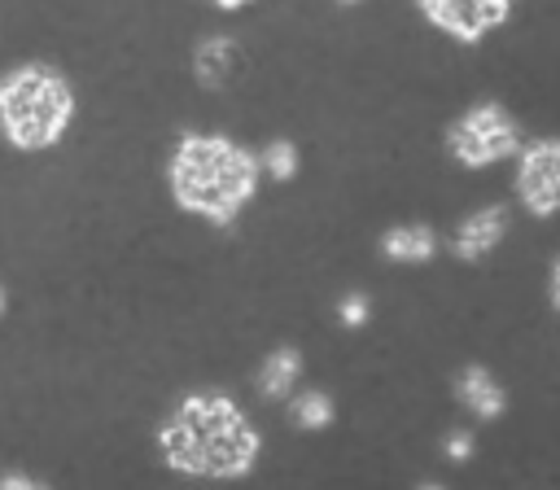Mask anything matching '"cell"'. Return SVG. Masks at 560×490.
I'll return each mask as SVG.
<instances>
[{"label":"cell","instance_id":"6da1fadb","mask_svg":"<svg viewBox=\"0 0 560 490\" xmlns=\"http://www.w3.org/2000/svg\"><path fill=\"white\" fill-rule=\"evenodd\" d=\"M162 455L179 472L241 477L258 455V433L245 424L236 402L197 394L162 424Z\"/></svg>","mask_w":560,"mask_h":490},{"label":"cell","instance_id":"7a4b0ae2","mask_svg":"<svg viewBox=\"0 0 560 490\" xmlns=\"http://www.w3.org/2000/svg\"><path fill=\"white\" fill-rule=\"evenodd\" d=\"M258 162L223 136H188L171 162V188L184 210L228 223L254 192Z\"/></svg>","mask_w":560,"mask_h":490},{"label":"cell","instance_id":"3957f363","mask_svg":"<svg viewBox=\"0 0 560 490\" xmlns=\"http://www.w3.org/2000/svg\"><path fill=\"white\" fill-rule=\"evenodd\" d=\"M74 114L66 79L48 66H22L0 79V127L18 149H44L61 140Z\"/></svg>","mask_w":560,"mask_h":490},{"label":"cell","instance_id":"277c9868","mask_svg":"<svg viewBox=\"0 0 560 490\" xmlns=\"http://www.w3.org/2000/svg\"><path fill=\"white\" fill-rule=\"evenodd\" d=\"M446 149H451V158L459 166H490V162H499V158L521 149V131L494 101H481L464 118L451 122Z\"/></svg>","mask_w":560,"mask_h":490},{"label":"cell","instance_id":"5b68a950","mask_svg":"<svg viewBox=\"0 0 560 490\" xmlns=\"http://www.w3.org/2000/svg\"><path fill=\"white\" fill-rule=\"evenodd\" d=\"M516 192L534 214H556L560 210V140H538L521 158Z\"/></svg>","mask_w":560,"mask_h":490},{"label":"cell","instance_id":"8992f818","mask_svg":"<svg viewBox=\"0 0 560 490\" xmlns=\"http://www.w3.org/2000/svg\"><path fill=\"white\" fill-rule=\"evenodd\" d=\"M429 22L459 39H481V31L499 26L512 13V0H420Z\"/></svg>","mask_w":560,"mask_h":490},{"label":"cell","instance_id":"52a82bcc","mask_svg":"<svg viewBox=\"0 0 560 490\" xmlns=\"http://www.w3.org/2000/svg\"><path fill=\"white\" fill-rule=\"evenodd\" d=\"M503 232H508V210H503V206H486V210H472V214L455 228L451 249H455L459 258L477 262V258H486V254L503 241Z\"/></svg>","mask_w":560,"mask_h":490},{"label":"cell","instance_id":"ba28073f","mask_svg":"<svg viewBox=\"0 0 560 490\" xmlns=\"http://www.w3.org/2000/svg\"><path fill=\"white\" fill-rule=\"evenodd\" d=\"M455 394H459V402H464L477 420H499V416L508 411L503 385H499L481 363H472V368H464V372L455 376Z\"/></svg>","mask_w":560,"mask_h":490},{"label":"cell","instance_id":"9c48e42d","mask_svg":"<svg viewBox=\"0 0 560 490\" xmlns=\"http://www.w3.org/2000/svg\"><path fill=\"white\" fill-rule=\"evenodd\" d=\"M381 254L389 262H424L438 254V236L429 223H402V228H389L381 236Z\"/></svg>","mask_w":560,"mask_h":490},{"label":"cell","instance_id":"30bf717a","mask_svg":"<svg viewBox=\"0 0 560 490\" xmlns=\"http://www.w3.org/2000/svg\"><path fill=\"white\" fill-rule=\"evenodd\" d=\"M192 61H197V79L206 88H228V79L236 74L241 52H236V44L228 35H210V39L197 44V57Z\"/></svg>","mask_w":560,"mask_h":490},{"label":"cell","instance_id":"8fae6325","mask_svg":"<svg viewBox=\"0 0 560 490\" xmlns=\"http://www.w3.org/2000/svg\"><path fill=\"white\" fill-rule=\"evenodd\" d=\"M302 376V354L293 346H280L262 359V372H258V394L262 398H284Z\"/></svg>","mask_w":560,"mask_h":490},{"label":"cell","instance_id":"7c38bea8","mask_svg":"<svg viewBox=\"0 0 560 490\" xmlns=\"http://www.w3.org/2000/svg\"><path fill=\"white\" fill-rule=\"evenodd\" d=\"M289 420H293V429H324V424H332V398L324 389H302L289 402Z\"/></svg>","mask_w":560,"mask_h":490},{"label":"cell","instance_id":"4fadbf2b","mask_svg":"<svg viewBox=\"0 0 560 490\" xmlns=\"http://www.w3.org/2000/svg\"><path fill=\"white\" fill-rule=\"evenodd\" d=\"M262 166L271 179H293L298 175V144L293 140H271L262 149Z\"/></svg>","mask_w":560,"mask_h":490},{"label":"cell","instance_id":"5bb4252c","mask_svg":"<svg viewBox=\"0 0 560 490\" xmlns=\"http://www.w3.org/2000/svg\"><path fill=\"white\" fill-rule=\"evenodd\" d=\"M368 315H372L368 293H346V298L337 302V319H341V328H363Z\"/></svg>","mask_w":560,"mask_h":490},{"label":"cell","instance_id":"9a60e30c","mask_svg":"<svg viewBox=\"0 0 560 490\" xmlns=\"http://www.w3.org/2000/svg\"><path fill=\"white\" fill-rule=\"evenodd\" d=\"M472 451H477L472 429H446V438H442V455H446L451 464H464Z\"/></svg>","mask_w":560,"mask_h":490},{"label":"cell","instance_id":"2e32d148","mask_svg":"<svg viewBox=\"0 0 560 490\" xmlns=\"http://www.w3.org/2000/svg\"><path fill=\"white\" fill-rule=\"evenodd\" d=\"M0 490H52V486L35 481L31 472H0Z\"/></svg>","mask_w":560,"mask_h":490},{"label":"cell","instance_id":"e0dca14e","mask_svg":"<svg viewBox=\"0 0 560 490\" xmlns=\"http://www.w3.org/2000/svg\"><path fill=\"white\" fill-rule=\"evenodd\" d=\"M551 302L560 306V262H556V271H551Z\"/></svg>","mask_w":560,"mask_h":490},{"label":"cell","instance_id":"ac0fdd59","mask_svg":"<svg viewBox=\"0 0 560 490\" xmlns=\"http://www.w3.org/2000/svg\"><path fill=\"white\" fill-rule=\"evenodd\" d=\"M4 306H9V293H4V284H0V315H4Z\"/></svg>","mask_w":560,"mask_h":490},{"label":"cell","instance_id":"d6986e66","mask_svg":"<svg viewBox=\"0 0 560 490\" xmlns=\"http://www.w3.org/2000/svg\"><path fill=\"white\" fill-rule=\"evenodd\" d=\"M416 490H442V486H433V481H424V486H416Z\"/></svg>","mask_w":560,"mask_h":490},{"label":"cell","instance_id":"ffe728a7","mask_svg":"<svg viewBox=\"0 0 560 490\" xmlns=\"http://www.w3.org/2000/svg\"><path fill=\"white\" fill-rule=\"evenodd\" d=\"M341 4H359V0H341Z\"/></svg>","mask_w":560,"mask_h":490}]
</instances>
